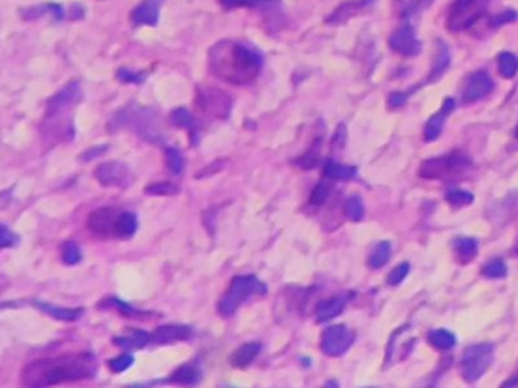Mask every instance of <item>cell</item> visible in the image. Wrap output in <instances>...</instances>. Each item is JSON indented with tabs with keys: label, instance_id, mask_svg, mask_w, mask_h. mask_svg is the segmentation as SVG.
Returning a JSON list of instances; mask_svg holds the SVG:
<instances>
[{
	"label": "cell",
	"instance_id": "cell-45",
	"mask_svg": "<svg viewBox=\"0 0 518 388\" xmlns=\"http://www.w3.org/2000/svg\"><path fill=\"white\" fill-rule=\"evenodd\" d=\"M406 101H408V94L397 92V93H393L389 96L388 105H389V108H398V106H402Z\"/></svg>",
	"mask_w": 518,
	"mask_h": 388
},
{
	"label": "cell",
	"instance_id": "cell-23",
	"mask_svg": "<svg viewBox=\"0 0 518 388\" xmlns=\"http://www.w3.org/2000/svg\"><path fill=\"white\" fill-rule=\"evenodd\" d=\"M498 73L505 79H512L518 71V58L511 52H502L497 58Z\"/></svg>",
	"mask_w": 518,
	"mask_h": 388
},
{
	"label": "cell",
	"instance_id": "cell-24",
	"mask_svg": "<svg viewBox=\"0 0 518 388\" xmlns=\"http://www.w3.org/2000/svg\"><path fill=\"white\" fill-rule=\"evenodd\" d=\"M199 379H200L199 368L193 366H184V367L178 368L176 372L171 375L170 381L175 384H180V385H193L199 382Z\"/></svg>",
	"mask_w": 518,
	"mask_h": 388
},
{
	"label": "cell",
	"instance_id": "cell-41",
	"mask_svg": "<svg viewBox=\"0 0 518 388\" xmlns=\"http://www.w3.org/2000/svg\"><path fill=\"white\" fill-rule=\"evenodd\" d=\"M517 20H518V14L512 10H508V11L497 14L494 19H491L489 24L493 26V28H497V26L508 24V23H512V22H517Z\"/></svg>",
	"mask_w": 518,
	"mask_h": 388
},
{
	"label": "cell",
	"instance_id": "cell-20",
	"mask_svg": "<svg viewBox=\"0 0 518 388\" xmlns=\"http://www.w3.org/2000/svg\"><path fill=\"white\" fill-rule=\"evenodd\" d=\"M344 310V301L341 297H333V299H327L318 305L317 308V320L318 322H329L336 317Z\"/></svg>",
	"mask_w": 518,
	"mask_h": 388
},
{
	"label": "cell",
	"instance_id": "cell-14",
	"mask_svg": "<svg viewBox=\"0 0 518 388\" xmlns=\"http://www.w3.org/2000/svg\"><path fill=\"white\" fill-rule=\"evenodd\" d=\"M454 106H456V102H454L452 97L445 99V101L443 102L441 110L436 113L435 115H432L429 122L426 123V128H424V140L426 141H433V140L440 137V134L443 132V128H444V123H445V120H447V117L453 113Z\"/></svg>",
	"mask_w": 518,
	"mask_h": 388
},
{
	"label": "cell",
	"instance_id": "cell-29",
	"mask_svg": "<svg viewBox=\"0 0 518 388\" xmlns=\"http://www.w3.org/2000/svg\"><path fill=\"white\" fill-rule=\"evenodd\" d=\"M445 201H447L453 208H461V206H467L470 203H473V201H475V197H473L471 193L466 192V189H449L447 193H445Z\"/></svg>",
	"mask_w": 518,
	"mask_h": 388
},
{
	"label": "cell",
	"instance_id": "cell-17",
	"mask_svg": "<svg viewBox=\"0 0 518 388\" xmlns=\"http://www.w3.org/2000/svg\"><path fill=\"white\" fill-rule=\"evenodd\" d=\"M34 305L44 314H48L50 315V317L57 319V320H62V322H75L84 315V310L82 308H64V306H57L53 303H45V302H34Z\"/></svg>",
	"mask_w": 518,
	"mask_h": 388
},
{
	"label": "cell",
	"instance_id": "cell-35",
	"mask_svg": "<svg viewBox=\"0 0 518 388\" xmlns=\"http://www.w3.org/2000/svg\"><path fill=\"white\" fill-rule=\"evenodd\" d=\"M278 2V0H222V3L226 8H257L264 5H271Z\"/></svg>",
	"mask_w": 518,
	"mask_h": 388
},
{
	"label": "cell",
	"instance_id": "cell-44",
	"mask_svg": "<svg viewBox=\"0 0 518 388\" xmlns=\"http://www.w3.org/2000/svg\"><path fill=\"white\" fill-rule=\"evenodd\" d=\"M317 164H318V157L312 152H309V153H306V155L300 157L297 159V166H300L302 168H312Z\"/></svg>",
	"mask_w": 518,
	"mask_h": 388
},
{
	"label": "cell",
	"instance_id": "cell-38",
	"mask_svg": "<svg viewBox=\"0 0 518 388\" xmlns=\"http://www.w3.org/2000/svg\"><path fill=\"white\" fill-rule=\"evenodd\" d=\"M132 364H134L132 355H122V357L109 361V368H111L115 373H120V372H124L126 368H129Z\"/></svg>",
	"mask_w": 518,
	"mask_h": 388
},
{
	"label": "cell",
	"instance_id": "cell-4",
	"mask_svg": "<svg viewBox=\"0 0 518 388\" xmlns=\"http://www.w3.org/2000/svg\"><path fill=\"white\" fill-rule=\"evenodd\" d=\"M470 166L471 161L467 157L459 155V153H450V155L423 161L420 168H418V175L424 179L445 180L463 173V171L470 168Z\"/></svg>",
	"mask_w": 518,
	"mask_h": 388
},
{
	"label": "cell",
	"instance_id": "cell-39",
	"mask_svg": "<svg viewBox=\"0 0 518 388\" xmlns=\"http://www.w3.org/2000/svg\"><path fill=\"white\" fill-rule=\"evenodd\" d=\"M408 273H409V264L408 263H402L400 266H397L393 270V272L389 273V276H388V284L389 285H398L408 276Z\"/></svg>",
	"mask_w": 518,
	"mask_h": 388
},
{
	"label": "cell",
	"instance_id": "cell-12",
	"mask_svg": "<svg viewBox=\"0 0 518 388\" xmlns=\"http://www.w3.org/2000/svg\"><path fill=\"white\" fill-rule=\"evenodd\" d=\"M118 213L114 208H100L88 217V228L99 237H111L115 233Z\"/></svg>",
	"mask_w": 518,
	"mask_h": 388
},
{
	"label": "cell",
	"instance_id": "cell-16",
	"mask_svg": "<svg viewBox=\"0 0 518 388\" xmlns=\"http://www.w3.org/2000/svg\"><path fill=\"white\" fill-rule=\"evenodd\" d=\"M191 337V328L180 326V324H168L154 331L152 338L159 345H168V343L182 341Z\"/></svg>",
	"mask_w": 518,
	"mask_h": 388
},
{
	"label": "cell",
	"instance_id": "cell-15",
	"mask_svg": "<svg viewBox=\"0 0 518 388\" xmlns=\"http://www.w3.org/2000/svg\"><path fill=\"white\" fill-rule=\"evenodd\" d=\"M200 101H202L203 110L211 115L224 119L229 114L231 101L224 93L217 92V89H208L206 93H202L200 94Z\"/></svg>",
	"mask_w": 518,
	"mask_h": 388
},
{
	"label": "cell",
	"instance_id": "cell-5",
	"mask_svg": "<svg viewBox=\"0 0 518 388\" xmlns=\"http://www.w3.org/2000/svg\"><path fill=\"white\" fill-rule=\"evenodd\" d=\"M267 292V287L264 285L258 278L254 276H236L229 287V290L222 297L218 303V310L224 315H232L238 306L249 299L253 294H264Z\"/></svg>",
	"mask_w": 518,
	"mask_h": 388
},
{
	"label": "cell",
	"instance_id": "cell-13",
	"mask_svg": "<svg viewBox=\"0 0 518 388\" xmlns=\"http://www.w3.org/2000/svg\"><path fill=\"white\" fill-rule=\"evenodd\" d=\"M164 0H143L134 8L131 20L135 26H157L159 22V8Z\"/></svg>",
	"mask_w": 518,
	"mask_h": 388
},
{
	"label": "cell",
	"instance_id": "cell-7",
	"mask_svg": "<svg viewBox=\"0 0 518 388\" xmlns=\"http://www.w3.org/2000/svg\"><path fill=\"white\" fill-rule=\"evenodd\" d=\"M494 359V346L489 343L470 346L463 352L461 361V375L466 382H476L484 376Z\"/></svg>",
	"mask_w": 518,
	"mask_h": 388
},
{
	"label": "cell",
	"instance_id": "cell-28",
	"mask_svg": "<svg viewBox=\"0 0 518 388\" xmlns=\"http://www.w3.org/2000/svg\"><path fill=\"white\" fill-rule=\"evenodd\" d=\"M171 120L176 126H179V128L189 129L191 132L196 134V124H197L196 119L193 117V114H191L188 110H185V108H179V110L173 111Z\"/></svg>",
	"mask_w": 518,
	"mask_h": 388
},
{
	"label": "cell",
	"instance_id": "cell-8",
	"mask_svg": "<svg viewBox=\"0 0 518 388\" xmlns=\"http://www.w3.org/2000/svg\"><path fill=\"white\" fill-rule=\"evenodd\" d=\"M352 343L353 333L343 324H335V326L324 331L322 337V350L329 357H340L349 350Z\"/></svg>",
	"mask_w": 518,
	"mask_h": 388
},
{
	"label": "cell",
	"instance_id": "cell-32",
	"mask_svg": "<svg viewBox=\"0 0 518 388\" xmlns=\"http://www.w3.org/2000/svg\"><path fill=\"white\" fill-rule=\"evenodd\" d=\"M61 257H62L64 263H66L67 266H76L78 263H80V259H82L80 249L76 243H73V241H67L66 245L62 246Z\"/></svg>",
	"mask_w": 518,
	"mask_h": 388
},
{
	"label": "cell",
	"instance_id": "cell-46",
	"mask_svg": "<svg viewBox=\"0 0 518 388\" xmlns=\"http://www.w3.org/2000/svg\"><path fill=\"white\" fill-rule=\"evenodd\" d=\"M8 287H9V279L3 275H0V294L6 290Z\"/></svg>",
	"mask_w": 518,
	"mask_h": 388
},
{
	"label": "cell",
	"instance_id": "cell-42",
	"mask_svg": "<svg viewBox=\"0 0 518 388\" xmlns=\"http://www.w3.org/2000/svg\"><path fill=\"white\" fill-rule=\"evenodd\" d=\"M329 193H331V189H329V187H327L326 184L317 185V188L314 189V193L311 196V203L312 205H317V206L323 205L326 202L327 197H329Z\"/></svg>",
	"mask_w": 518,
	"mask_h": 388
},
{
	"label": "cell",
	"instance_id": "cell-3",
	"mask_svg": "<svg viewBox=\"0 0 518 388\" xmlns=\"http://www.w3.org/2000/svg\"><path fill=\"white\" fill-rule=\"evenodd\" d=\"M82 92L76 80H71L66 87L52 96L45 106V114L41 126V137L45 146H55L73 138V111L80 102Z\"/></svg>",
	"mask_w": 518,
	"mask_h": 388
},
{
	"label": "cell",
	"instance_id": "cell-11",
	"mask_svg": "<svg viewBox=\"0 0 518 388\" xmlns=\"http://www.w3.org/2000/svg\"><path fill=\"white\" fill-rule=\"evenodd\" d=\"M493 88H494V82H493V79H491V76L487 73L485 70H479L476 71V73H473L467 80L466 88H463V93H462L463 102L475 103L480 101V99L487 97L491 92H493Z\"/></svg>",
	"mask_w": 518,
	"mask_h": 388
},
{
	"label": "cell",
	"instance_id": "cell-34",
	"mask_svg": "<svg viewBox=\"0 0 518 388\" xmlns=\"http://www.w3.org/2000/svg\"><path fill=\"white\" fill-rule=\"evenodd\" d=\"M345 214L353 222H359L364 217V203L361 197L353 196L345 202Z\"/></svg>",
	"mask_w": 518,
	"mask_h": 388
},
{
	"label": "cell",
	"instance_id": "cell-27",
	"mask_svg": "<svg viewBox=\"0 0 518 388\" xmlns=\"http://www.w3.org/2000/svg\"><path fill=\"white\" fill-rule=\"evenodd\" d=\"M324 175L329 179H350L357 175V168L336 164V162H327L324 167Z\"/></svg>",
	"mask_w": 518,
	"mask_h": 388
},
{
	"label": "cell",
	"instance_id": "cell-40",
	"mask_svg": "<svg viewBox=\"0 0 518 388\" xmlns=\"http://www.w3.org/2000/svg\"><path fill=\"white\" fill-rule=\"evenodd\" d=\"M117 78L122 80V82L126 84H141L144 80V75L136 73V71H132L129 69H120L117 73Z\"/></svg>",
	"mask_w": 518,
	"mask_h": 388
},
{
	"label": "cell",
	"instance_id": "cell-2",
	"mask_svg": "<svg viewBox=\"0 0 518 388\" xmlns=\"http://www.w3.org/2000/svg\"><path fill=\"white\" fill-rule=\"evenodd\" d=\"M209 69L224 82L245 85L259 75L262 57L249 44L224 40L209 50Z\"/></svg>",
	"mask_w": 518,
	"mask_h": 388
},
{
	"label": "cell",
	"instance_id": "cell-6",
	"mask_svg": "<svg viewBox=\"0 0 518 388\" xmlns=\"http://www.w3.org/2000/svg\"><path fill=\"white\" fill-rule=\"evenodd\" d=\"M489 2L491 0H453L445 20L449 31L461 32L471 28L485 14Z\"/></svg>",
	"mask_w": 518,
	"mask_h": 388
},
{
	"label": "cell",
	"instance_id": "cell-48",
	"mask_svg": "<svg viewBox=\"0 0 518 388\" xmlns=\"http://www.w3.org/2000/svg\"><path fill=\"white\" fill-rule=\"evenodd\" d=\"M514 134H515V137L518 138V126H517V128H515V132H514Z\"/></svg>",
	"mask_w": 518,
	"mask_h": 388
},
{
	"label": "cell",
	"instance_id": "cell-37",
	"mask_svg": "<svg viewBox=\"0 0 518 388\" xmlns=\"http://www.w3.org/2000/svg\"><path fill=\"white\" fill-rule=\"evenodd\" d=\"M145 193L153 194V196H173L175 193H178V187H175L170 182H157L145 188Z\"/></svg>",
	"mask_w": 518,
	"mask_h": 388
},
{
	"label": "cell",
	"instance_id": "cell-10",
	"mask_svg": "<svg viewBox=\"0 0 518 388\" xmlns=\"http://www.w3.org/2000/svg\"><path fill=\"white\" fill-rule=\"evenodd\" d=\"M96 178L103 187H127L132 180L129 168L118 161L100 164L96 170Z\"/></svg>",
	"mask_w": 518,
	"mask_h": 388
},
{
	"label": "cell",
	"instance_id": "cell-1",
	"mask_svg": "<svg viewBox=\"0 0 518 388\" xmlns=\"http://www.w3.org/2000/svg\"><path fill=\"white\" fill-rule=\"evenodd\" d=\"M96 372L97 359L88 352L55 358H41L24 366L22 370V384L31 388L53 387L93 378Z\"/></svg>",
	"mask_w": 518,
	"mask_h": 388
},
{
	"label": "cell",
	"instance_id": "cell-25",
	"mask_svg": "<svg viewBox=\"0 0 518 388\" xmlns=\"http://www.w3.org/2000/svg\"><path fill=\"white\" fill-rule=\"evenodd\" d=\"M429 341H431V345L436 349L450 350L454 346V343H456V338H454V336L450 331L436 329L429 333Z\"/></svg>",
	"mask_w": 518,
	"mask_h": 388
},
{
	"label": "cell",
	"instance_id": "cell-31",
	"mask_svg": "<svg viewBox=\"0 0 518 388\" xmlns=\"http://www.w3.org/2000/svg\"><path fill=\"white\" fill-rule=\"evenodd\" d=\"M506 273H508V268H506V264L503 263L502 259L489 261V263H487L484 266V268H482V275L489 278V279L505 278Z\"/></svg>",
	"mask_w": 518,
	"mask_h": 388
},
{
	"label": "cell",
	"instance_id": "cell-9",
	"mask_svg": "<svg viewBox=\"0 0 518 388\" xmlns=\"http://www.w3.org/2000/svg\"><path fill=\"white\" fill-rule=\"evenodd\" d=\"M389 46L403 57H415L422 50V43L417 38V34L409 23H403L393 32L389 37Z\"/></svg>",
	"mask_w": 518,
	"mask_h": 388
},
{
	"label": "cell",
	"instance_id": "cell-22",
	"mask_svg": "<svg viewBox=\"0 0 518 388\" xmlns=\"http://www.w3.org/2000/svg\"><path fill=\"white\" fill-rule=\"evenodd\" d=\"M136 228H138V222H136L135 214L132 213H120L118 214L117 224H115V236L122 238L132 237Z\"/></svg>",
	"mask_w": 518,
	"mask_h": 388
},
{
	"label": "cell",
	"instance_id": "cell-43",
	"mask_svg": "<svg viewBox=\"0 0 518 388\" xmlns=\"http://www.w3.org/2000/svg\"><path fill=\"white\" fill-rule=\"evenodd\" d=\"M224 164H226V161H222V159L220 161H215V162H213L211 166H206L205 168L200 170L199 173L196 175V178L197 179H203V178H208V176H213V175L218 173V171H220V170H223Z\"/></svg>",
	"mask_w": 518,
	"mask_h": 388
},
{
	"label": "cell",
	"instance_id": "cell-47",
	"mask_svg": "<svg viewBox=\"0 0 518 388\" xmlns=\"http://www.w3.org/2000/svg\"><path fill=\"white\" fill-rule=\"evenodd\" d=\"M431 2H432V0H422V3H423V5H429Z\"/></svg>",
	"mask_w": 518,
	"mask_h": 388
},
{
	"label": "cell",
	"instance_id": "cell-30",
	"mask_svg": "<svg viewBox=\"0 0 518 388\" xmlns=\"http://www.w3.org/2000/svg\"><path fill=\"white\" fill-rule=\"evenodd\" d=\"M150 336L149 333H145L143 331H138V332H134L132 336L129 337H124V338H115V343L118 346L122 347H126V349H131V347H143L148 345V343L150 341Z\"/></svg>",
	"mask_w": 518,
	"mask_h": 388
},
{
	"label": "cell",
	"instance_id": "cell-21",
	"mask_svg": "<svg viewBox=\"0 0 518 388\" xmlns=\"http://www.w3.org/2000/svg\"><path fill=\"white\" fill-rule=\"evenodd\" d=\"M259 350H261V345H258V343H247V345L241 346L232 357L233 366L236 367L249 366L252 361L258 357Z\"/></svg>",
	"mask_w": 518,
	"mask_h": 388
},
{
	"label": "cell",
	"instance_id": "cell-36",
	"mask_svg": "<svg viewBox=\"0 0 518 388\" xmlns=\"http://www.w3.org/2000/svg\"><path fill=\"white\" fill-rule=\"evenodd\" d=\"M18 241H20V238H18L15 232L6 228L5 224H0V250L14 247L18 245Z\"/></svg>",
	"mask_w": 518,
	"mask_h": 388
},
{
	"label": "cell",
	"instance_id": "cell-33",
	"mask_svg": "<svg viewBox=\"0 0 518 388\" xmlns=\"http://www.w3.org/2000/svg\"><path fill=\"white\" fill-rule=\"evenodd\" d=\"M166 166L171 175H179L180 171L184 170V158H182L179 150L176 149L166 150Z\"/></svg>",
	"mask_w": 518,
	"mask_h": 388
},
{
	"label": "cell",
	"instance_id": "cell-19",
	"mask_svg": "<svg viewBox=\"0 0 518 388\" xmlns=\"http://www.w3.org/2000/svg\"><path fill=\"white\" fill-rule=\"evenodd\" d=\"M453 246H454V254H456L458 261L461 264H468L477 257L479 246L475 238L461 237L458 240H454Z\"/></svg>",
	"mask_w": 518,
	"mask_h": 388
},
{
	"label": "cell",
	"instance_id": "cell-26",
	"mask_svg": "<svg viewBox=\"0 0 518 388\" xmlns=\"http://www.w3.org/2000/svg\"><path fill=\"white\" fill-rule=\"evenodd\" d=\"M389 255H391V245L388 241H382L371 250L368 263L373 268H379L388 263Z\"/></svg>",
	"mask_w": 518,
	"mask_h": 388
},
{
	"label": "cell",
	"instance_id": "cell-18",
	"mask_svg": "<svg viewBox=\"0 0 518 388\" xmlns=\"http://www.w3.org/2000/svg\"><path fill=\"white\" fill-rule=\"evenodd\" d=\"M450 66V50L449 46L444 41H438V53H436V58L433 62V67L431 70L429 75V82H438V80L443 78L445 73V70Z\"/></svg>",
	"mask_w": 518,
	"mask_h": 388
}]
</instances>
